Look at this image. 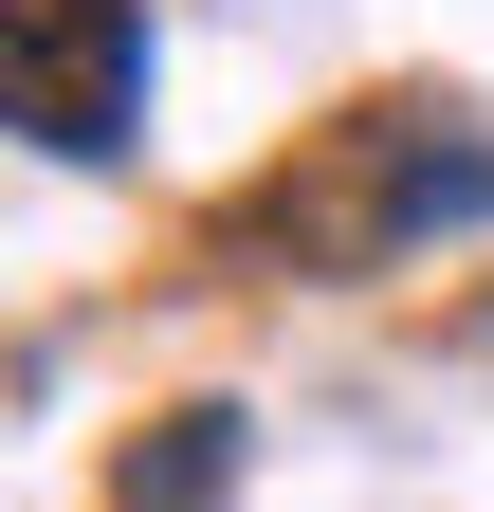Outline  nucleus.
<instances>
[{
    "label": "nucleus",
    "mask_w": 494,
    "mask_h": 512,
    "mask_svg": "<svg viewBox=\"0 0 494 512\" xmlns=\"http://www.w3.org/2000/svg\"><path fill=\"white\" fill-rule=\"evenodd\" d=\"M458 220H494V128L476 110H348L312 165H275L257 202H238V238L257 256H293V275H403L421 238H458Z\"/></svg>",
    "instance_id": "nucleus-1"
},
{
    "label": "nucleus",
    "mask_w": 494,
    "mask_h": 512,
    "mask_svg": "<svg viewBox=\"0 0 494 512\" xmlns=\"http://www.w3.org/2000/svg\"><path fill=\"white\" fill-rule=\"evenodd\" d=\"M0 128L55 165H129L147 128V0H0Z\"/></svg>",
    "instance_id": "nucleus-2"
},
{
    "label": "nucleus",
    "mask_w": 494,
    "mask_h": 512,
    "mask_svg": "<svg viewBox=\"0 0 494 512\" xmlns=\"http://www.w3.org/2000/svg\"><path fill=\"white\" fill-rule=\"evenodd\" d=\"M238 476H257L238 403H165L129 458H110V512H238Z\"/></svg>",
    "instance_id": "nucleus-3"
}]
</instances>
